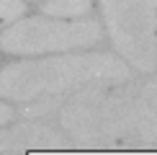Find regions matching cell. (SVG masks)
I'll list each match as a JSON object with an SVG mask.
<instances>
[{
	"label": "cell",
	"mask_w": 157,
	"mask_h": 155,
	"mask_svg": "<svg viewBox=\"0 0 157 155\" xmlns=\"http://www.w3.org/2000/svg\"><path fill=\"white\" fill-rule=\"evenodd\" d=\"M129 78V65L108 52L64 54L8 65L0 73V96L31 103L44 96H59L67 90L72 93L82 85H121Z\"/></svg>",
	"instance_id": "cell-1"
},
{
	"label": "cell",
	"mask_w": 157,
	"mask_h": 155,
	"mask_svg": "<svg viewBox=\"0 0 157 155\" xmlns=\"http://www.w3.org/2000/svg\"><path fill=\"white\" fill-rule=\"evenodd\" d=\"M134 88L82 85L59 109L64 132L82 147L134 145Z\"/></svg>",
	"instance_id": "cell-2"
},
{
	"label": "cell",
	"mask_w": 157,
	"mask_h": 155,
	"mask_svg": "<svg viewBox=\"0 0 157 155\" xmlns=\"http://www.w3.org/2000/svg\"><path fill=\"white\" fill-rule=\"evenodd\" d=\"M108 36L124 60L152 73L157 60V0H101Z\"/></svg>",
	"instance_id": "cell-3"
},
{
	"label": "cell",
	"mask_w": 157,
	"mask_h": 155,
	"mask_svg": "<svg viewBox=\"0 0 157 155\" xmlns=\"http://www.w3.org/2000/svg\"><path fill=\"white\" fill-rule=\"evenodd\" d=\"M103 39V29L95 18H62L52 21L47 16L26 18L8 26L0 34V49L8 54H44V52H67L95 47Z\"/></svg>",
	"instance_id": "cell-4"
},
{
	"label": "cell",
	"mask_w": 157,
	"mask_h": 155,
	"mask_svg": "<svg viewBox=\"0 0 157 155\" xmlns=\"http://www.w3.org/2000/svg\"><path fill=\"white\" fill-rule=\"evenodd\" d=\"M59 129L41 124V121H26V124L0 129V153H26V150H59L67 147Z\"/></svg>",
	"instance_id": "cell-5"
},
{
	"label": "cell",
	"mask_w": 157,
	"mask_h": 155,
	"mask_svg": "<svg viewBox=\"0 0 157 155\" xmlns=\"http://www.w3.org/2000/svg\"><path fill=\"white\" fill-rule=\"evenodd\" d=\"M134 134L144 147H157V78L134 93Z\"/></svg>",
	"instance_id": "cell-6"
},
{
	"label": "cell",
	"mask_w": 157,
	"mask_h": 155,
	"mask_svg": "<svg viewBox=\"0 0 157 155\" xmlns=\"http://www.w3.org/2000/svg\"><path fill=\"white\" fill-rule=\"evenodd\" d=\"M90 0H47L41 13H47L49 18H82L85 13H90Z\"/></svg>",
	"instance_id": "cell-7"
},
{
	"label": "cell",
	"mask_w": 157,
	"mask_h": 155,
	"mask_svg": "<svg viewBox=\"0 0 157 155\" xmlns=\"http://www.w3.org/2000/svg\"><path fill=\"white\" fill-rule=\"evenodd\" d=\"M26 10L23 0H0V29L13 21H18V16Z\"/></svg>",
	"instance_id": "cell-8"
},
{
	"label": "cell",
	"mask_w": 157,
	"mask_h": 155,
	"mask_svg": "<svg viewBox=\"0 0 157 155\" xmlns=\"http://www.w3.org/2000/svg\"><path fill=\"white\" fill-rule=\"evenodd\" d=\"M16 116H18V114H16V109L0 101V127H5L8 121H13V119H16Z\"/></svg>",
	"instance_id": "cell-9"
},
{
	"label": "cell",
	"mask_w": 157,
	"mask_h": 155,
	"mask_svg": "<svg viewBox=\"0 0 157 155\" xmlns=\"http://www.w3.org/2000/svg\"><path fill=\"white\" fill-rule=\"evenodd\" d=\"M0 155H23V153H0Z\"/></svg>",
	"instance_id": "cell-10"
},
{
	"label": "cell",
	"mask_w": 157,
	"mask_h": 155,
	"mask_svg": "<svg viewBox=\"0 0 157 155\" xmlns=\"http://www.w3.org/2000/svg\"><path fill=\"white\" fill-rule=\"evenodd\" d=\"M155 67H157V60H155Z\"/></svg>",
	"instance_id": "cell-11"
}]
</instances>
